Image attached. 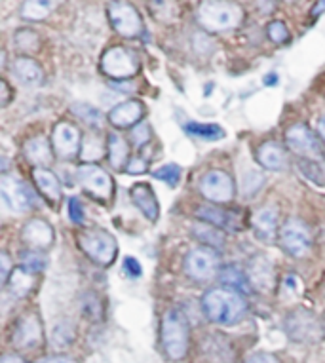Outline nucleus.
I'll return each instance as SVG.
<instances>
[{
    "label": "nucleus",
    "instance_id": "37998d69",
    "mask_svg": "<svg viewBox=\"0 0 325 363\" xmlns=\"http://www.w3.org/2000/svg\"><path fill=\"white\" fill-rule=\"evenodd\" d=\"M302 173H307L308 177L316 181V183H325V169L324 167H319V164H316L314 160L302 162L301 164Z\"/></svg>",
    "mask_w": 325,
    "mask_h": 363
},
{
    "label": "nucleus",
    "instance_id": "72a5a7b5",
    "mask_svg": "<svg viewBox=\"0 0 325 363\" xmlns=\"http://www.w3.org/2000/svg\"><path fill=\"white\" fill-rule=\"evenodd\" d=\"M80 308H82V314L86 320L89 322H101L103 320V314H105V308H103V301H101L95 293H86L80 301Z\"/></svg>",
    "mask_w": 325,
    "mask_h": 363
},
{
    "label": "nucleus",
    "instance_id": "f03ea898",
    "mask_svg": "<svg viewBox=\"0 0 325 363\" xmlns=\"http://www.w3.org/2000/svg\"><path fill=\"white\" fill-rule=\"evenodd\" d=\"M246 18L243 8L234 0H204L198 10L196 19L202 29L209 33H223L240 27Z\"/></svg>",
    "mask_w": 325,
    "mask_h": 363
},
{
    "label": "nucleus",
    "instance_id": "2f4dec72",
    "mask_svg": "<svg viewBox=\"0 0 325 363\" xmlns=\"http://www.w3.org/2000/svg\"><path fill=\"white\" fill-rule=\"evenodd\" d=\"M148 10H150V16L162 23H172L179 18V8L175 0H148Z\"/></svg>",
    "mask_w": 325,
    "mask_h": 363
},
{
    "label": "nucleus",
    "instance_id": "2eb2a0df",
    "mask_svg": "<svg viewBox=\"0 0 325 363\" xmlns=\"http://www.w3.org/2000/svg\"><path fill=\"white\" fill-rule=\"evenodd\" d=\"M44 340L40 318L36 314H25L18 322L12 335V345L19 350H35Z\"/></svg>",
    "mask_w": 325,
    "mask_h": 363
},
{
    "label": "nucleus",
    "instance_id": "603ef678",
    "mask_svg": "<svg viewBox=\"0 0 325 363\" xmlns=\"http://www.w3.org/2000/svg\"><path fill=\"white\" fill-rule=\"evenodd\" d=\"M2 107H8L10 105V99H12V89H10V84L6 80H2Z\"/></svg>",
    "mask_w": 325,
    "mask_h": 363
},
{
    "label": "nucleus",
    "instance_id": "1a4fd4ad",
    "mask_svg": "<svg viewBox=\"0 0 325 363\" xmlns=\"http://www.w3.org/2000/svg\"><path fill=\"white\" fill-rule=\"evenodd\" d=\"M280 244L284 247L285 253L301 259L310 251L312 245V236L304 220L301 219H287L284 226L280 228Z\"/></svg>",
    "mask_w": 325,
    "mask_h": 363
},
{
    "label": "nucleus",
    "instance_id": "393cba45",
    "mask_svg": "<svg viewBox=\"0 0 325 363\" xmlns=\"http://www.w3.org/2000/svg\"><path fill=\"white\" fill-rule=\"evenodd\" d=\"M10 71L23 86H38L44 80L42 67L31 57H16L10 65Z\"/></svg>",
    "mask_w": 325,
    "mask_h": 363
},
{
    "label": "nucleus",
    "instance_id": "9d476101",
    "mask_svg": "<svg viewBox=\"0 0 325 363\" xmlns=\"http://www.w3.org/2000/svg\"><path fill=\"white\" fill-rule=\"evenodd\" d=\"M0 196L8 206V209H12L13 213H25L27 209L35 206L33 192L29 191V186L25 185L21 179L10 175V173L0 175Z\"/></svg>",
    "mask_w": 325,
    "mask_h": 363
},
{
    "label": "nucleus",
    "instance_id": "6ab92c4d",
    "mask_svg": "<svg viewBox=\"0 0 325 363\" xmlns=\"http://www.w3.org/2000/svg\"><path fill=\"white\" fill-rule=\"evenodd\" d=\"M248 278L251 281V286L263 291H270L274 287V267L272 262L268 261L265 255H255L251 261L248 262Z\"/></svg>",
    "mask_w": 325,
    "mask_h": 363
},
{
    "label": "nucleus",
    "instance_id": "7ed1b4c3",
    "mask_svg": "<svg viewBox=\"0 0 325 363\" xmlns=\"http://www.w3.org/2000/svg\"><path fill=\"white\" fill-rule=\"evenodd\" d=\"M162 346L167 357H172L175 362L183 359L189 352V339L190 329L189 322L184 314L179 310H167L162 318Z\"/></svg>",
    "mask_w": 325,
    "mask_h": 363
},
{
    "label": "nucleus",
    "instance_id": "b1692460",
    "mask_svg": "<svg viewBox=\"0 0 325 363\" xmlns=\"http://www.w3.org/2000/svg\"><path fill=\"white\" fill-rule=\"evenodd\" d=\"M257 160L263 167L266 169H272V172H282L287 166V152L280 143L276 141H266L259 147L257 150Z\"/></svg>",
    "mask_w": 325,
    "mask_h": 363
},
{
    "label": "nucleus",
    "instance_id": "de8ad7c7",
    "mask_svg": "<svg viewBox=\"0 0 325 363\" xmlns=\"http://www.w3.org/2000/svg\"><path fill=\"white\" fill-rule=\"evenodd\" d=\"M124 270H126V274L131 276V278H139L143 272L141 264H139V262H137V259H133V257H126Z\"/></svg>",
    "mask_w": 325,
    "mask_h": 363
},
{
    "label": "nucleus",
    "instance_id": "412c9836",
    "mask_svg": "<svg viewBox=\"0 0 325 363\" xmlns=\"http://www.w3.org/2000/svg\"><path fill=\"white\" fill-rule=\"evenodd\" d=\"M207 363H234V350L231 340L223 335H209L202 345Z\"/></svg>",
    "mask_w": 325,
    "mask_h": 363
},
{
    "label": "nucleus",
    "instance_id": "09e8293b",
    "mask_svg": "<svg viewBox=\"0 0 325 363\" xmlns=\"http://www.w3.org/2000/svg\"><path fill=\"white\" fill-rule=\"evenodd\" d=\"M126 172L130 173V175H143V173L147 172V162L143 160V158H133V160H130L128 167H126Z\"/></svg>",
    "mask_w": 325,
    "mask_h": 363
},
{
    "label": "nucleus",
    "instance_id": "a18cd8bd",
    "mask_svg": "<svg viewBox=\"0 0 325 363\" xmlns=\"http://www.w3.org/2000/svg\"><path fill=\"white\" fill-rule=\"evenodd\" d=\"M12 262H10V255H8L6 251H2L0 253V281L8 286V280H10V276H12Z\"/></svg>",
    "mask_w": 325,
    "mask_h": 363
},
{
    "label": "nucleus",
    "instance_id": "f3484780",
    "mask_svg": "<svg viewBox=\"0 0 325 363\" xmlns=\"http://www.w3.org/2000/svg\"><path fill=\"white\" fill-rule=\"evenodd\" d=\"M21 238L29 250L36 251H46L53 245V240H55V234H53L52 225L44 219H31L25 223L23 230H21Z\"/></svg>",
    "mask_w": 325,
    "mask_h": 363
},
{
    "label": "nucleus",
    "instance_id": "4d7b16f0",
    "mask_svg": "<svg viewBox=\"0 0 325 363\" xmlns=\"http://www.w3.org/2000/svg\"><path fill=\"white\" fill-rule=\"evenodd\" d=\"M324 331H325V314H324Z\"/></svg>",
    "mask_w": 325,
    "mask_h": 363
},
{
    "label": "nucleus",
    "instance_id": "6e6d98bb",
    "mask_svg": "<svg viewBox=\"0 0 325 363\" xmlns=\"http://www.w3.org/2000/svg\"><path fill=\"white\" fill-rule=\"evenodd\" d=\"M2 363H23V359L18 356H13V354H8V356H4Z\"/></svg>",
    "mask_w": 325,
    "mask_h": 363
},
{
    "label": "nucleus",
    "instance_id": "f8f14e48",
    "mask_svg": "<svg viewBox=\"0 0 325 363\" xmlns=\"http://www.w3.org/2000/svg\"><path fill=\"white\" fill-rule=\"evenodd\" d=\"M285 143L297 156L307 158V160H316L321 156V145L319 139L312 133L308 125L295 124L285 131Z\"/></svg>",
    "mask_w": 325,
    "mask_h": 363
},
{
    "label": "nucleus",
    "instance_id": "a19ab883",
    "mask_svg": "<svg viewBox=\"0 0 325 363\" xmlns=\"http://www.w3.org/2000/svg\"><path fill=\"white\" fill-rule=\"evenodd\" d=\"M153 177L158 179V181H164L170 186H175L179 183V179H181V167L177 164H166V166L153 172Z\"/></svg>",
    "mask_w": 325,
    "mask_h": 363
},
{
    "label": "nucleus",
    "instance_id": "473e14b6",
    "mask_svg": "<svg viewBox=\"0 0 325 363\" xmlns=\"http://www.w3.org/2000/svg\"><path fill=\"white\" fill-rule=\"evenodd\" d=\"M184 131L192 138L206 139V141H219L225 138V130L215 124H200V122H189L184 124Z\"/></svg>",
    "mask_w": 325,
    "mask_h": 363
},
{
    "label": "nucleus",
    "instance_id": "bb28decb",
    "mask_svg": "<svg viewBox=\"0 0 325 363\" xmlns=\"http://www.w3.org/2000/svg\"><path fill=\"white\" fill-rule=\"evenodd\" d=\"M192 236L206 245V247H213V250H221L226 242L223 228L211 225V223H204V220L192 226Z\"/></svg>",
    "mask_w": 325,
    "mask_h": 363
},
{
    "label": "nucleus",
    "instance_id": "3c124183",
    "mask_svg": "<svg viewBox=\"0 0 325 363\" xmlns=\"http://www.w3.org/2000/svg\"><path fill=\"white\" fill-rule=\"evenodd\" d=\"M36 363H78L75 357L69 356H50V357H42L40 362Z\"/></svg>",
    "mask_w": 325,
    "mask_h": 363
},
{
    "label": "nucleus",
    "instance_id": "5701e85b",
    "mask_svg": "<svg viewBox=\"0 0 325 363\" xmlns=\"http://www.w3.org/2000/svg\"><path fill=\"white\" fill-rule=\"evenodd\" d=\"M23 155L27 162H31L35 167H48L53 162V149L46 138H33L25 141Z\"/></svg>",
    "mask_w": 325,
    "mask_h": 363
},
{
    "label": "nucleus",
    "instance_id": "e433bc0d",
    "mask_svg": "<svg viewBox=\"0 0 325 363\" xmlns=\"http://www.w3.org/2000/svg\"><path fill=\"white\" fill-rule=\"evenodd\" d=\"M13 42H16V48L25 54H35L36 50L40 48V36L31 29H19L13 36Z\"/></svg>",
    "mask_w": 325,
    "mask_h": 363
},
{
    "label": "nucleus",
    "instance_id": "c756f323",
    "mask_svg": "<svg viewBox=\"0 0 325 363\" xmlns=\"http://www.w3.org/2000/svg\"><path fill=\"white\" fill-rule=\"evenodd\" d=\"M8 287L16 297H27L36 287V274H31L25 268H16L8 280Z\"/></svg>",
    "mask_w": 325,
    "mask_h": 363
},
{
    "label": "nucleus",
    "instance_id": "423d86ee",
    "mask_svg": "<svg viewBox=\"0 0 325 363\" xmlns=\"http://www.w3.org/2000/svg\"><path fill=\"white\" fill-rule=\"evenodd\" d=\"M113 29L124 38H137L143 35V19L137 8L126 0H113L106 6Z\"/></svg>",
    "mask_w": 325,
    "mask_h": 363
},
{
    "label": "nucleus",
    "instance_id": "a211bd4d",
    "mask_svg": "<svg viewBox=\"0 0 325 363\" xmlns=\"http://www.w3.org/2000/svg\"><path fill=\"white\" fill-rule=\"evenodd\" d=\"M280 211L276 206H263L251 215V226L255 228L257 238L263 242H272L280 228Z\"/></svg>",
    "mask_w": 325,
    "mask_h": 363
},
{
    "label": "nucleus",
    "instance_id": "f704fd0d",
    "mask_svg": "<svg viewBox=\"0 0 325 363\" xmlns=\"http://www.w3.org/2000/svg\"><path fill=\"white\" fill-rule=\"evenodd\" d=\"M105 155V141L95 135V133H89L88 138L84 139L82 149H80V158L84 162H95L103 158Z\"/></svg>",
    "mask_w": 325,
    "mask_h": 363
},
{
    "label": "nucleus",
    "instance_id": "58836bf2",
    "mask_svg": "<svg viewBox=\"0 0 325 363\" xmlns=\"http://www.w3.org/2000/svg\"><path fill=\"white\" fill-rule=\"evenodd\" d=\"M72 113L77 114L80 120H84L88 125H94V128H101L103 125V114L95 107H92V105H86V103L72 105Z\"/></svg>",
    "mask_w": 325,
    "mask_h": 363
},
{
    "label": "nucleus",
    "instance_id": "aec40b11",
    "mask_svg": "<svg viewBox=\"0 0 325 363\" xmlns=\"http://www.w3.org/2000/svg\"><path fill=\"white\" fill-rule=\"evenodd\" d=\"M143 116H145V107H143L141 101L137 99H130V101H124L116 105V107L109 113V122L114 125V128H131V125L143 122Z\"/></svg>",
    "mask_w": 325,
    "mask_h": 363
},
{
    "label": "nucleus",
    "instance_id": "c9c22d12",
    "mask_svg": "<svg viewBox=\"0 0 325 363\" xmlns=\"http://www.w3.org/2000/svg\"><path fill=\"white\" fill-rule=\"evenodd\" d=\"M75 339H77V328L67 320L55 323V328L52 329V337H50L52 345L57 346V348L60 346H69Z\"/></svg>",
    "mask_w": 325,
    "mask_h": 363
},
{
    "label": "nucleus",
    "instance_id": "c03bdc74",
    "mask_svg": "<svg viewBox=\"0 0 325 363\" xmlns=\"http://www.w3.org/2000/svg\"><path fill=\"white\" fill-rule=\"evenodd\" d=\"M69 217L75 225H82L84 223V208L78 198H71L69 200Z\"/></svg>",
    "mask_w": 325,
    "mask_h": 363
},
{
    "label": "nucleus",
    "instance_id": "49530a36",
    "mask_svg": "<svg viewBox=\"0 0 325 363\" xmlns=\"http://www.w3.org/2000/svg\"><path fill=\"white\" fill-rule=\"evenodd\" d=\"M301 280H299L295 274H290L285 276L284 284H282V291L290 293L291 297V295H299V293H301Z\"/></svg>",
    "mask_w": 325,
    "mask_h": 363
},
{
    "label": "nucleus",
    "instance_id": "79ce46f5",
    "mask_svg": "<svg viewBox=\"0 0 325 363\" xmlns=\"http://www.w3.org/2000/svg\"><path fill=\"white\" fill-rule=\"evenodd\" d=\"M150 135H153V133H150V125H148L147 122H139V124L131 130L130 139L136 147H143V145L150 141Z\"/></svg>",
    "mask_w": 325,
    "mask_h": 363
},
{
    "label": "nucleus",
    "instance_id": "6e6552de",
    "mask_svg": "<svg viewBox=\"0 0 325 363\" xmlns=\"http://www.w3.org/2000/svg\"><path fill=\"white\" fill-rule=\"evenodd\" d=\"M78 183L82 185V189L88 194H92L94 198L101 200V202H109L114 194V183L113 177L101 169L99 166H94V164H86V166H80L77 172Z\"/></svg>",
    "mask_w": 325,
    "mask_h": 363
},
{
    "label": "nucleus",
    "instance_id": "ddd939ff",
    "mask_svg": "<svg viewBox=\"0 0 325 363\" xmlns=\"http://www.w3.org/2000/svg\"><path fill=\"white\" fill-rule=\"evenodd\" d=\"M196 217L204 223H211V225L219 226L223 230H231V233L242 230L248 223L246 215L240 209H225L219 206H198Z\"/></svg>",
    "mask_w": 325,
    "mask_h": 363
},
{
    "label": "nucleus",
    "instance_id": "c85d7f7f",
    "mask_svg": "<svg viewBox=\"0 0 325 363\" xmlns=\"http://www.w3.org/2000/svg\"><path fill=\"white\" fill-rule=\"evenodd\" d=\"M106 149H109V162L114 169H122L128 167V158H130V147L126 143V139L119 133H109V141H106Z\"/></svg>",
    "mask_w": 325,
    "mask_h": 363
},
{
    "label": "nucleus",
    "instance_id": "4be33fe9",
    "mask_svg": "<svg viewBox=\"0 0 325 363\" xmlns=\"http://www.w3.org/2000/svg\"><path fill=\"white\" fill-rule=\"evenodd\" d=\"M131 202L136 203V208L141 211L148 220H156L160 215V206L158 200L154 196V191L147 183H137L131 186L130 191Z\"/></svg>",
    "mask_w": 325,
    "mask_h": 363
},
{
    "label": "nucleus",
    "instance_id": "5fc2aeb1",
    "mask_svg": "<svg viewBox=\"0 0 325 363\" xmlns=\"http://www.w3.org/2000/svg\"><path fill=\"white\" fill-rule=\"evenodd\" d=\"M318 133H319V138L325 141V114L318 120Z\"/></svg>",
    "mask_w": 325,
    "mask_h": 363
},
{
    "label": "nucleus",
    "instance_id": "4c0bfd02",
    "mask_svg": "<svg viewBox=\"0 0 325 363\" xmlns=\"http://www.w3.org/2000/svg\"><path fill=\"white\" fill-rule=\"evenodd\" d=\"M46 264H48V259L42 255L40 251L27 250L21 253V264H19V267L25 268V270L31 272V274L38 276L42 270L46 268Z\"/></svg>",
    "mask_w": 325,
    "mask_h": 363
},
{
    "label": "nucleus",
    "instance_id": "864d4df0",
    "mask_svg": "<svg viewBox=\"0 0 325 363\" xmlns=\"http://www.w3.org/2000/svg\"><path fill=\"white\" fill-rule=\"evenodd\" d=\"M325 12V0H318V2H316V6L312 8V18H318V16H321V13Z\"/></svg>",
    "mask_w": 325,
    "mask_h": 363
},
{
    "label": "nucleus",
    "instance_id": "9b49d317",
    "mask_svg": "<svg viewBox=\"0 0 325 363\" xmlns=\"http://www.w3.org/2000/svg\"><path fill=\"white\" fill-rule=\"evenodd\" d=\"M184 270L196 281L211 280L219 272V255L213 247H196L184 259Z\"/></svg>",
    "mask_w": 325,
    "mask_h": 363
},
{
    "label": "nucleus",
    "instance_id": "39448f33",
    "mask_svg": "<svg viewBox=\"0 0 325 363\" xmlns=\"http://www.w3.org/2000/svg\"><path fill=\"white\" fill-rule=\"evenodd\" d=\"M285 331L297 342H314L321 337L324 322L308 308H295L285 315Z\"/></svg>",
    "mask_w": 325,
    "mask_h": 363
},
{
    "label": "nucleus",
    "instance_id": "0eeeda50",
    "mask_svg": "<svg viewBox=\"0 0 325 363\" xmlns=\"http://www.w3.org/2000/svg\"><path fill=\"white\" fill-rule=\"evenodd\" d=\"M101 69L109 78L128 80V78L136 77L139 71V63L130 50L122 48V46H113L101 57Z\"/></svg>",
    "mask_w": 325,
    "mask_h": 363
},
{
    "label": "nucleus",
    "instance_id": "7c9ffc66",
    "mask_svg": "<svg viewBox=\"0 0 325 363\" xmlns=\"http://www.w3.org/2000/svg\"><path fill=\"white\" fill-rule=\"evenodd\" d=\"M57 6V0H25L21 4V16L29 21H42Z\"/></svg>",
    "mask_w": 325,
    "mask_h": 363
},
{
    "label": "nucleus",
    "instance_id": "20e7f679",
    "mask_svg": "<svg viewBox=\"0 0 325 363\" xmlns=\"http://www.w3.org/2000/svg\"><path fill=\"white\" fill-rule=\"evenodd\" d=\"M78 245L86 255L101 267L113 264L119 253L116 240L111 233L103 228H84L78 233Z\"/></svg>",
    "mask_w": 325,
    "mask_h": 363
},
{
    "label": "nucleus",
    "instance_id": "4468645a",
    "mask_svg": "<svg viewBox=\"0 0 325 363\" xmlns=\"http://www.w3.org/2000/svg\"><path fill=\"white\" fill-rule=\"evenodd\" d=\"M200 192L213 203H225L234 196V181L226 172L211 169L200 181Z\"/></svg>",
    "mask_w": 325,
    "mask_h": 363
},
{
    "label": "nucleus",
    "instance_id": "ea45409f",
    "mask_svg": "<svg viewBox=\"0 0 325 363\" xmlns=\"http://www.w3.org/2000/svg\"><path fill=\"white\" fill-rule=\"evenodd\" d=\"M266 35L274 44H287L291 40L290 29H287V25L284 21H270L266 25Z\"/></svg>",
    "mask_w": 325,
    "mask_h": 363
},
{
    "label": "nucleus",
    "instance_id": "f257e3e1",
    "mask_svg": "<svg viewBox=\"0 0 325 363\" xmlns=\"http://www.w3.org/2000/svg\"><path fill=\"white\" fill-rule=\"evenodd\" d=\"M202 308L209 322L219 323V325H234L248 312V303L242 293L219 287L204 295Z\"/></svg>",
    "mask_w": 325,
    "mask_h": 363
},
{
    "label": "nucleus",
    "instance_id": "a878e982",
    "mask_svg": "<svg viewBox=\"0 0 325 363\" xmlns=\"http://www.w3.org/2000/svg\"><path fill=\"white\" fill-rule=\"evenodd\" d=\"M33 179H35L36 189L42 192V196L48 198L50 202H57L61 198V183L60 177L48 167H35L33 169Z\"/></svg>",
    "mask_w": 325,
    "mask_h": 363
},
{
    "label": "nucleus",
    "instance_id": "dca6fc26",
    "mask_svg": "<svg viewBox=\"0 0 325 363\" xmlns=\"http://www.w3.org/2000/svg\"><path fill=\"white\" fill-rule=\"evenodd\" d=\"M80 141H82V135H80L77 125L69 124V122H60V124H55V128H53L52 147L60 158H72V156H77L78 150L82 149Z\"/></svg>",
    "mask_w": 325,
    "mask_h": 363
},
{
    "label": "nucleus",
    "instance_id": "cd10ccee",
    "mask_svg": "<svg viewBox=\"0 0 325 363\" xmlns=\"http://www.w3.org/2000/svg\"><path fill=\"white\" fill-rule=\"evenodd\" d=\"M219 278L228 289H232V291L236 289L238 293H246V295H249V293L253 291V289H251L253 286H251V281H249L248 272H246L243 268L238 267V264H228V267L223 268L219 272Z\"/></svg>",
    "mask_w": 325,
    "mask_h": 363
},
{
    "label": "nucleus",
    "instance_id": "8fccbe9b",
    "mask_svg": "<svg viewBox=\"0 0 325 363\" xmlns=\"http://www.w3.org/2000/svg\"><path fill=\"white\" fill-rule=\"evenodd\" d=\"M246 363H280L278 357H274L272 354H266V352H259L253 354Z\"/></svg>",
    "mask_w": 325,
    "mask_h": 363
}]
</instances>
